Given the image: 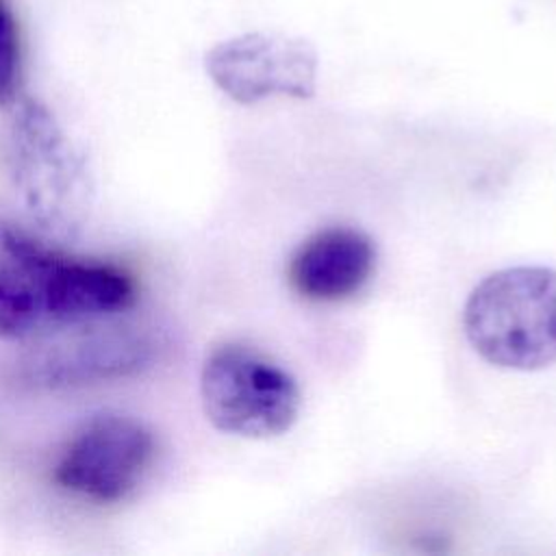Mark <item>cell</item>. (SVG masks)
Segmentation results:
<instances>
[{"label":"cell","mask_w":556,"mask_h":556,"mask_svg":"<svg viewBox=\"0 0 556 556\" xmlns=\"http://www.w3.org/2000/svg\"><path fill=\"white\" fill-rule=\"evenodd\" d=\"M135 282L113 265L70 258L0 222V339H28L124 313Z\"/></svg>","instance_id":"obj_1"},{"label":"cell","mask_w":556,"mask_h":556,"mask_svg":"<svg viewBox=\"0 0 556 556\" xmlns=\"http://www.w3.org/2000/svg\"><path fill=\"white\" fill-rule=\"evenodd\" d=\"M9 109V169L24 213L48 237L78 235L93 200L87 156L43 102L20 96Z\"/></svg>","instance_id":"obj_2"},{"label":"cell","mask_w":556,"mask_h":556,"mask_svg":"<svg viewBox=\"0 0 556 556\" xmlns=\"http://www.w3.org/2000/svg\"><path fill=\"white\" fill-rule=\"evenodd\" d=\"M465 334L491 365L532 371L556 361V271L508 267L467 298Z\"/></svg>","instance_id":"obj_3"},{"label":"cell","mask_w":556,"mask_h":556,"mask_svg":"<svg viewBox=\"0 0 556 556\" xmlns=\"http://www.w3.org/2000/svg\"><path fill=\"white\" fill-rule=\"evenodd\" d=\"M200 397L217 430L248 439L287 432L302 406L295 378L256 348L237 341L219 343L204 358Z\"/></svg>","instance_id":"obj_4"},{"label":"cell","mask_w":556,"mask_h":556,"mask_svg":"<svg viewBox=\"0 0 556 556\" xmlns=\"http://www.w3.org/2000/svg\"><path fill=\"white\" fill-rule=\"evenodd\" d=\"M154 441L135 417L100 413L87 419L63 450L54 480L96 502L124 500L150 465Z\"/></svg>","instance_id":"obj_5"},{"label":"cell","mask_w":556,"mask_h":556,"mask_svg":"<svg viewBox=\"0 0 556 556\" xmlns=\"http://www.w3.org/2000/svg\"><path fill=\"white\" fill-rule=\"evenodd\" d=\"M219 91L239 104L269 96L311 98L315 93L317 52L298 37L243 33L215 43L204 59Z\"/></svg>","instance_id":"obj_6"},{"label":"cell","mask_w":556,"mask_h":556,"mask_svg":"<svg viewBox=\"0 0 556 556\" xmlns=\"http://www.w3.org/2000/svg\"><path fill=\"white\" fill-rule=\"evenodd\" d=\"M96 321L80 324L83 330L74 326V334L43 345L26 365L28 378L48 387L85 384L137 371L148 363L152 343L146 334L126 326L93 328Z\"/></svg>","instance_id":"obj_7"},{"label":"cell","mask_w":556,"mask_h":556,"mask_svg":"<svg viewBox=\"0 0 556 556\" xmlns=\"http://www.w3.org/2000/svg\"><path fill=\"white\" fill-rule=\"evenodd\" d=\"M376 267V245L358 228L328 226L304 239L291 254L287 280L311 302H341L356 295Z\"/></svg>","instance_id":"obj_8"},{"label":"cell","mask_w":556,"mask_h":556,"mask_svg":"<svg viewBox=\"0 0 556 556\" xmlns=\"http://www.w3.org/2000/svg\"><path fill=\"white\" fill-rule=\"evenodd\" d=\"M22 41L20 24L9 0H0V106L7 109L20 98Z\"/></svg>","instance_id":"obj_9"}]
</instances>
